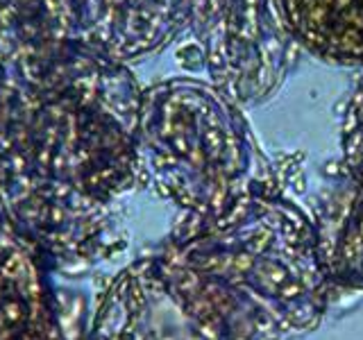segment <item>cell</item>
Masks as SVG:
<instances>
[{"instance_id": "cell-1", "label": "cell", "mask_w": 363, "mask_h": 340, "mask_svg": "<svg viewBox=\"0 0 363 340\" xmlns=\"http://www.w3.org/2000/svg\"><path fill=\"white\" fill-rule=\"evenodd\" d=\"M281 28L306 50L363 64V0H272Z\"/></svg>"}]
</instances>
